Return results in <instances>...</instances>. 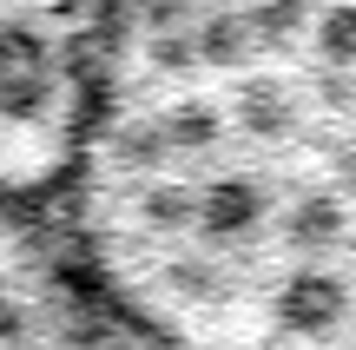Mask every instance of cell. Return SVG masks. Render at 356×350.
Instances as JSON below:
<instances>
[{
	"mask_svg": "<svg viewBox=\"0 0 356 350\" xmlns=\"http://www.w3.org/2000/svg\"><path fill=\"white\" fill-rule=\"evenodd\" d=\"M0 350H152L53 212H0Z\"/></svg>",
	"mask_w": 356,
	"mask_h": 350,
	"instance_id": "cell-2",
	"label": "cell"
},
{
	"mask_svg": "<svg viewBox=\"0 0 356 350\" xmlns=\"http://www.w3.org/2000/svg\"><path fill=\"white\" fill-rule=\"evenodd\" d=\"M126 0H0V212H60L106 132Z\"/></svg>",
	"mask_w": 356,
	"mask_h": 350,
	"instance_id": "cell-1",
	"label": "cell"
},
{
	"mask_svg": "<svg viewBox=\"0 0 356 350\" xmlns=\"http://www.w3.org/2000/svg\"><path fill=\"white\" fill-rule=\"evenodd\" d=\"M323 47H330L337 60H350V53H356V7H337L330 20H323Z\"/></svg>",
	"mask_w": 356,
	"mask_h": 350,
	"instance_id": "cell-3",
	"label": "cell"
}]
</instances>
